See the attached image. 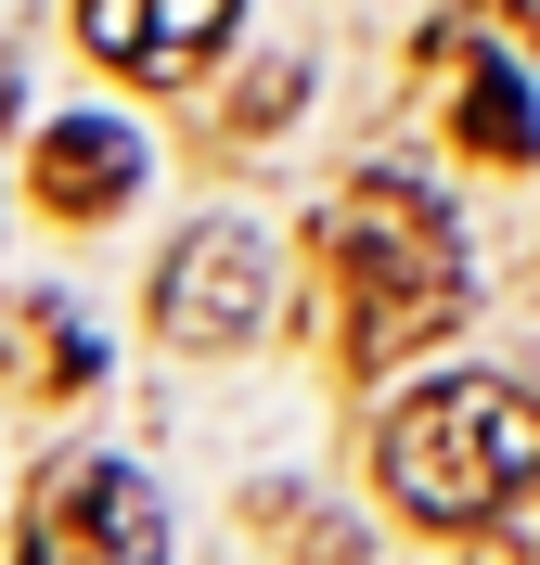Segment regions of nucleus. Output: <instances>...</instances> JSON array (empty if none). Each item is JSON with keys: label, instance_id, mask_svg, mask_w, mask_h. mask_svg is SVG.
I'll use <instances>...</instances> for the list:
<instances>
[{"label": "nucleus", "instance_id": "1", "mask_svg": "<svg viewBox=\"0 0 540 565\" xmlns=\"http://www.w3.org/2000/svg\"><path fill=\"white\" fill-rule=\"evenodd\" d=\"M335 282H348V360H399L451 334V309H464V232L437 218L425 180L373 168L335 206Z\"/></svg>", "mask_w": 540, "mask_h": 565}, {"label": "nucleus", "instance_id": "2", "mask_svg": "<svg viewBox=\"0 0 540 565\" xmlns=\"http://www.w3.org/2000/svg\"><path fill=\"white\" fill-rule=\"evenodd\" d=\"M528 476H540V412L502 373H451L387 412V501L425 527H489Z\"/></svg>", "mask_w": 540, "mask_h": 565}, {"label": "nucleus", "instance_id": "3", "mask_svg": "<svg viewBox=\"0 0 540 565\" xmlns=\"http://www.w3.org/2000/svg\"><path fill=\"white\" fill-rule=\"evenodd\" d=\"M39 553L52 565H168V501L104 450H65L39 476Z\"/></svg>", "mask_w": 540, "mask_h": 565}, {"label": "nucleus", "instance_id": "4", "mask_svg": "<svg viewBox=\"0 0 540 565\" xmlns=\"http://www.w3.org/2000/svg\"><path fill=\"white\" fill-rule=\"evenodd\" d=\"M271 321V245H257L245 218H207V232H180L168 270H155V334L180 348H232Z\"/></svg>", "mask_w": 540, "mask_h": 565}, {"label": "nucleus", "instance_id": "5", "mask_svg": "<svg viewBox=\"0 0 540 565\" xmlns=\"http://www.w3.org/2000/svg\"><path fill=\"white\" fill-rule=\"evenodd\" d=\"M232 13H245V0H77V39H91L116 77L180 90V77H193L219 39H232Z\"/></svg>", "mask_w": 540, "mask_h": 565}, {"label": "nucleus", "instance_id": "6", "mask_svg": "<svg viewBox=\"0 0 540 565\" xmlns=\"http://www.w3.org/2000/svg\"><path fill=\"white\" fill-rule=\"evenodd\" d=\"M27 193H39V218H116L142 193V141L116 116H52L27 141Z\"/></svg>", "mask_w": 540, "mask_h": 565}, {"label": "nucleus", "instance_id": "7", "mask_svg": "<svg viewBox=\"0 0 540 565\" xmlns=\"http://www.w3.org/2000/svg\"><path fill=\"white\" fill-rule=\"evenodd\" d=\"M451 129H464L476 154H489V168H528V154H540V129H528V90H515L502 65H464V116H451Z\"/></svg>", "mask_w": 540, "mask_h": 565}, {"label": "nucleus", "instance_id": "8", "mask_svg": "<svg viewBox=\"0 0 540 565\" xmlns=\"http://www.w3.org/2000/svg\"><path fill=\"white\" fill-rule=\"evenodd\" d=\"M284 104H296V65H257V77H245V104H232V116H245V129H271Z\"/></svg>", "mask_w": 540, "mask_h": 565}, {"label": "nucleus", "instance_id": "9", "mask_svg": "<svg viewBox=\"0 0 540 565\" xmlns=\"http://www.w3.org/2000/svg\"><path fill=\"white\" fill-rule=\"evenodd\" d=\"M515 26H540V0H515Z\"/></svg>", "mask_w": 540, "mask_h": 565}]
</instances>
